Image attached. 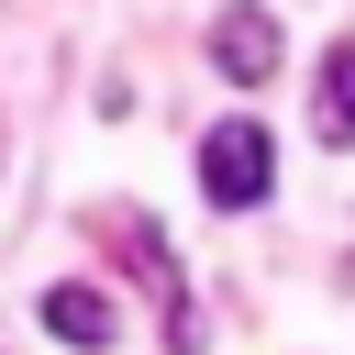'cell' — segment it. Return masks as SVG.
<instances>
[{"instance_id":"4","label":"cell","mask_w":355,"mask_h":355,"mask_svg":"<svg viewBox=\"0 0 355 355\" xmlns=\"http://www.w3.org/2000/svg\"><path fill=\"white\" fill-rule=\"evenodd\" d=\"M322 144H355V33L322 55Z\"/></svg>"},{"instance_id":"2","label":"cell","mask_w":355,"mask_h":355,"mask_svg":"<svg viewBox=\"0 0 355 355\" xmlns=\"http://www.w3.org/2000/svg\"><path fill=\"white\" fill-rule=\"evenodd\" d=\"M277 55H288V33H277V11H255V0H233V11L211 22V67H222L233 89H255V78H277Z\"/></svg>"},{"instance_id":"1","label":"cell","mask_w":355,"mask_h":355,"mask_svg":"<svg viewBox=\"0 0 355 355\" xmlns=\"http://www.w3.org/2000/svg\"><path fill=\"white\" fill-rule=\"evenodd\" d=\"M200 189H211V211H255L266 189H277V133L266 122H211V144H200Z\"/></svg>"},{"instance_id":"3","label":"cell","mask_w":355,"mask_h":355,"mask_svg":"<svg viewBox=\"0 0 355 355\" xmlns=\"http://www.w3.org/2000/svg\"><path fill=\"white\" fill-rule=\"evenodd\" d=\"M44 333H55V344H89V355H100V344L122 333V311H111V288H44Z\"/></svg>"}]
</instances>
